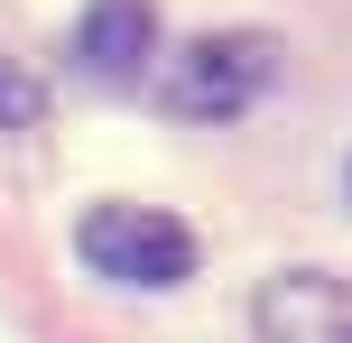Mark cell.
I'll list each match as a JSON object with an SVG mask.
<instances>
[{
    "instance_id": "6da1fadb",
    "label": "cell",
    "mask_w": 352,
    "mask_h": 343,
    "mask_svg": "<svg viewBox=\"0 0 352 343\" xmlns=\"http://www.w3.org/2000/svg\"><path fill=\"white\" fill-rule=\"evenodd\" d=\"M74 251H84L93 278H121V288H176V278H195V232L176 214H148V204H93Z\"/></svg>"
},
{
    "instance_id": "7a4b0ae2",
    "label": "cell",
    "mask_w": 352,
    "mask_h": 343,
    "mask_svg": "<svg viewBox=\"0 0 352 343\" xmlns=\"http://www.w3.org/2000/svg\"><path fill=\"white\" fill-rule=\"evenodd\" d=\"M269 74H278V47H269L260 28L195 37V47L167 65V102L186 111V121H241V111L269 93Z\"/></svg>"
},
{
    "instance_id": "5b68a950",
    "label": "cell",
    "mask_w": 352,
    "mask_h": 343,
    "mask_svg": "<svg viewBox=\"0 0 352 343\" xmlns=\"http://www.w3.org/2000/svg\"><path fill=\"white\" fill-rule=\"evenodd\" d=\"M37 111H47V93H37V74H19L10 56H0V130H28Z\"/></svg>"
},
{
    "instance_id": "277c9868",
    "label": "cell",
    "mask_w": 352,
    "mask_h": 343,
    "mask_svg": "<svg viewBox=\"0 0 352 343\" xmlns=\"http://www.w3.org/2000/svg\"><path fill=\"white\" fill-rule=\"evenodd\" d=\"M158 56V10L148 0H93L74 28V65L93 84H140V65Z\"/></svg>"
},
{
    "instance_id": "3957f363",
    "label": "cell",
    "mask_w": 352,
    "mask_h": 343,
    "mask_svg": "<svg viewBox=\"0 0 352 343\" xmlns=\"http://www.w3.org/2000/svg\"><path fill=\"white\" fill-rule=\"evenodd\" d=\"M260 343H352V288L324 269H287L260 288Z\"/></svg>"
}]
</instances>
